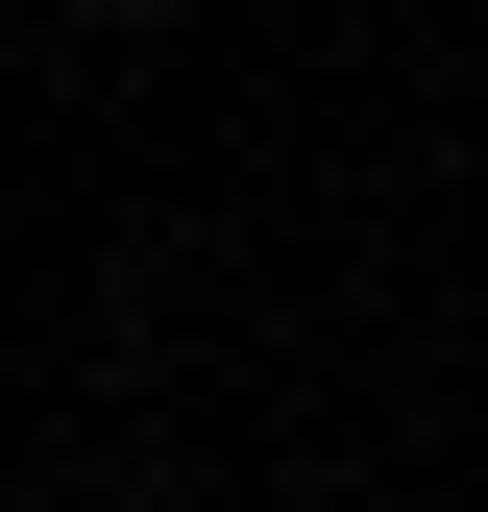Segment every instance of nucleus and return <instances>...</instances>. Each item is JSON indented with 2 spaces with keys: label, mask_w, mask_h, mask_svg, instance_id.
I'll use <instances>...</instances> for the list:
<instances>
[{
  "label": "nucleus",
  "mask_w": 488,
  "mask_h": 512,
  "mask_svg": "<svg viewBox=\"0 0 488 512\" xmlns=\"http://www.w3.org/2000/svg\"><path fill=\"white\" fill-rule=\"evenodd\" d=\"M98 25H171V0H98Z\"/></svg>",
  "instance_id": "1"
}]
</instances>
